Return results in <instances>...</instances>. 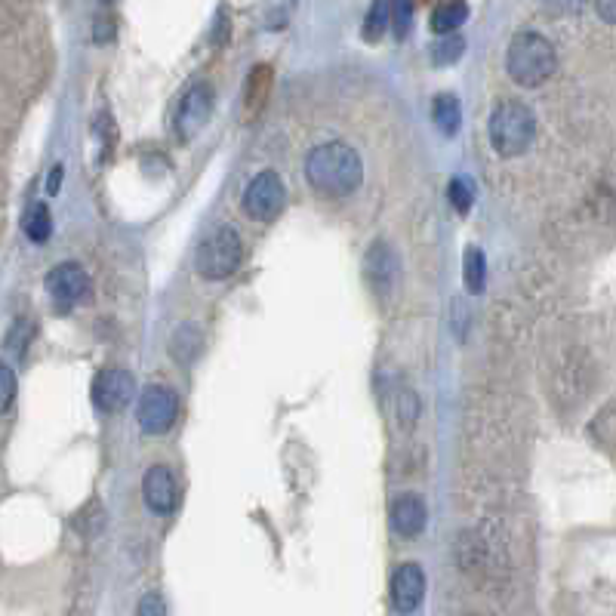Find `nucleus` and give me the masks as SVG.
<instances>
[{"mask_svg": "<svg viewBox=\"0 0 616 616\" xmlns=\"http://www.w3.org/2000/svg\"><path fill=\"white\" fill-rule=\"evenodd\" d=\"M305 179L318 195L327 198H345L361 185L364 167L352 145L345 142H324L308 151L305 158Z\"/></svg>", "mask_w": 616, "mask_h": 616, "instance_id": "obj_1", "label": "nucleus"}, {"mask_svg": "<svg viewBox=\"0 0 616 616\" xmlns=\"http://www.w3.org/2000/svg\"><path fill=\"white\" fill-rule=\"evenodd\" d=\"M506 68L509 77L521 87H539L555 74L558 68V53L549 37L536 31H518L506 53Z\"/></svg>", "mask_w": 616, "mask_h": 616, "instance_id": "obj_2", "label": "nucleus"}, {"mask_svg": "<svg viewBox=\"0 0 616 616\" xmlns=\"http://www.w3.org/2000/svg\"><path fill=\"white\" fill-rule=\"evenodd\" d=\"M536 139V118L533 111L518 102L506 99L499 102L490 114V145L496 148L499 158H518Z\"/></svg>", "mask_w": 616, "mask_h": 616, "instance_id": "obj_3", "label": "nucleus"}, {"mask_svg": "<svg viewBox=\"0 0 616 616\" xmlns=\"http://www.w3.org/2000/svg\"><path fill=\"white\" fill-rule=\"evenodd\" d=\"M241 256H244V244L238 238V231L231 225H216L198 247L195 268L207 281H222L228 275H235V268L241 265Z\"/></svg>", "mask_w": 616, "mask_h": 616, "instance_id": "obj_4", "label": "nucleus"}, {"mask_svg": "<svg viewBox=\"0 0 616 616\" xmlns=\"http://www.w3.org/2000/svg\"><path fill=\"white\" fill-rule=\"evenodd\" d=\"M179 416V398L167 385H148L139 395L136 419L145 435H164Z\"/></svg>", "mask_w": 616, "mask_h": 616, "instance_id": "obj_5", "label": "nucleus"}, {"mask_svg": "<svg viewBox=\"0 0 616 616\" xmlns=\"http://www.w3.org/2000/svg\"><path fill=\"white\" fill-rule=\"evenodd\" d=\"M284 204H287L284 182H281V176L272 173V170L259 173V176L247 185V191H244V210H247V216H253L256 222H272V219L284 210Z\"/></svg>", "mask_w": 616, "mask_h": 616, "instance_id": "obj_6", "label": "nucleus"}, {"mask_svg": "<svg viewBox=\"0 0 616 616\" xmlns=\"http://www.w3.org/2000/svg\"><path fill=\"white\" fill-rule=\"evenodd\" d=\"M136 395V382L127 370H102L93 382V404L102 413H114L121 410L127 401H133Z\"/></svg>", "mask_w": 616, "mask_h": 616, "instance_id": "obj_7", "label": "nucleus"}, {"mask_svg": "<svg viewBox=\"0 0 616 616\" xmlns=\"http://www.w3.org/2000/svg\"><path fill=\"white\" fill-rule=\"evenodd\" d=\"M213 114V90L207 84H198L191 87L182 102H179V111H176V130L182 139H191L198 130H204V124L210 121Z\"/></svg>", "mask_w": 616, "mask_h": 616, "instance_id": "obj_8", "label": "nucleus"}, {"mask_svg": "<svg viewBox=\"0 0 616 616\" xmlns=\"http://www.w3.org/2000/svg\"><path fill=\"white\" fill-rule=\"evenodd\" d=\"M142 496H145V506L154 515H170L179 506V484L173 478V472L167 466H154L145 472L142 478Z\"/></svg>", "mask_w": 616, "mask_h": 616, "instance_id": "obj_9", "label": "nucleus"}, {"mask_svg": "<svg viewBox=\"0 0 616 616\" xmlns=\"http://www.w3.org/2000/svg\"><path fill=\"white\" fill-rule=\"evenodd\" d=\"M422 598H426V573H422L419 564L407 561L395 570L392 576V604L398 613L410 616L419 610Z\"/></svg>", "mask_w": 616, "mask_h": 616, "instance_id": "obj_10", "label": "nucleus"}, {"mask_svg": "<svg viewBox=\"0 0 616 616\" xmlns=\"http://www.w3.org/2000/svg\"><path fill=\"white\" fill-rule=\"evenodd\" d=\"M47 290L62 308H68V305L81 302L90 293V278L77 262H62L47 275Z\"/></svg>", "mask_w": 616, "mask_h": 616, "instance_id": "obj_11", "label": "nucleus"}, {"mask_svg": "<svg viewBox=\"0 0 616 616\" xmlns=\"http://www.w3.org/2000/svg\"><path fill=\"white\" fill-rule=\"evenodd\" d=\"M426 521H429V509H426V499L416 496V493H404L392 503V527L395 533L413 539L426 530Z\"/></svg>", "mask_w": 616, "mask_h": 616, "instance_id": "obj_12", "label": "nucleus"}, {"mask_svg": "<svg viewBox=\"0 0 616 616\" xmlns=\"http://www.w3.org/2000/svg\"><path fill=\"white\" fill-rule=\"evenodd\" d=\"M367 278L376 290H389L395 284V253L385 241H376L367 250Z\"/></svg>", "mask_w": 616, "mask_h": 616, "instance_id": "obj_13", "label": "nucleus"}, {"mask_svg": "<svg viewBox=\"0 0 616 616\" xmlns=\"http://www.w3.org/2000/svg\"><path fill=\"white\" fill-rule=\"evenodd\" d=\"M268 93H272V68L268 65H256L250 81H247V90H244V105H247V114H253L265 105Z\"/></svg>", "mask_w": 616, "mask_h": 616, "instance_id": "obj_14", "label": "nucleus"}, {"mask_svg": "<svg viewBox=\"0 0 616 616\" xmlns=\"http://www.w3.org/2000/svg\"><path fill=\"white\" fill-rule=\"evenodd\" d=\"M466 19H469V4H462V0H444V4L432 13V31L453 34L459 25H466Z\"/></svg>", "mask_w": 616, "mask_h": 616, "instance_id": "obj_15", "label": "nucleus"}, {"mask_svg": "<svg viewBox=\"0 0 616 616\" xmlns=\"http://www.w3.org/2000/svg\"><path fill=\"white\" fill-rule=\"evenodd\" d=\"M462 281H466V290L469 293H481L484 290V281H487V259L478 247H469L466 256H462Z\"/></svg>", "mask_w": 616, "mask_h": 616, "instance_id": "obj_16", "label": "nucleus"}, {"mask_svg": "<svg viewBox=\"0 0 616 616\" xmlns=\"http://www.w3.org/2000/svg\"><path fill=\"white\" fill-rule=\"evenodd\" d=\"M392 10H395V0H373V7L364 19L367 41H379V37L385 34V28L392 25Z\"/></svg>", "mask_w": 616, "mask_h": 616, "instance_id": "obj_17", "label": "nucleus"}, {"mask_svg": "<svg viewBox=\"0 0 616 616\" xmlns=\"http://www.w3.org/2000/svg\"><path fill=\"white\" fill-rule=\"evenodd\" d=\"M432 118H435V127H438L441 133L453 136V133L459 130V121H462L456 96H438V99H435V108H432Z\"/></svg>", "mask_w": 616, "mask_h": 616, "instance_id": "obj_18", "label": "nucleus"}, {"mask_svg": "<svg viewBox=\"0 0 616 616\" xmlns=\"http://www.w3.org/2000/svg\"><path fill=\"white\" fill-rule=\"evenodd\" d=\"M50 231H53V219L47 204H31V210L25 213V235L34 244H44L50 238Z\"/></svg>", "mask_w": 616, "mask_h": 616, "instance_id": "obj_19", "label": "nucleus"}, {"mask_svg": "<svg viewBox=\"0 0 616 616\" xmlns=\"http://www.w3.org/2000/svg\"><path fill=\"white\" fill-rule=\"evenodd\" d=\"M462 50H466V44H462L459 34H444V41H438L432 47V62L435 65H450L462 56Z\"/></svg>", "mask_w": 616, "mask_h": 616, "instance_id": "obj_20", "label": "nucleus"}, {"mask_svg": "<svg viewBox=\"0 0 616 616\" xmlns=\"http://www.w3.org/2000/svg\"><path fill=\"white\" fill-rule=\"evenodd\" d=\"M447 195H450V204L456 207V213H469L472 210V201H475V191L469 185V179H462L456 176L447 188Z\"/></svg>", "mask_w": 616, "mask_h": 616, "instance_id": "obj_21", "label": "nucleus"}, {"mask_svg": "<svg viewBox=\"0 0 616 616\" xmlns=\"http://www.w3.org/2000/svg\"><path fill=\"white\" fill-rule=\"evenodd\" d=\"M395 407H398V419H401V426H404V429H410L413 422H416V416H419V398H416L410 389H404V392L398 395Z\"/></svg>", "mask_w": 616, "mask_h": 616, "instance_id": "obj_22", "label": "nucleus"}, {"mask_svg": "<svg viewBox=\"0 0 616 616\" xmlns=\"http://www.w3.org/2000/svg\"><path fill=\"white\" fill-rule=\"evenodd\" d=\"M410 19H413V0H395L392 10V28L398 37H404L410 31Z\"/></svg>", "mask_w": 616, "mask_h": 616, "instance_id": "obj_23", "label": "nucleus"}, {"mask_svg": "<svg viewBox=\"0 0 616 616\" xmlns=\"http://www.w3.org/2000/svg\"><path fill=\"white\" fill-rule=\"evenodd\" d=\"M136 616H167V607L158 595H145L136 607Z\"/></svg>", "mask_w": 616, "mask_h": 616, "instance_id": "obj_24", "label": "nucleus"}, {"mask_svg": "<svg viewBox=\"0 0 616 616\" xmlns=\"http://www.w3.org/2000/svg\"><path fill=\"white\" fill-rule=\"evenodd\" d=\"M0 385H4V410H10V407H13V398H16V376H13L10 367L0 370Z\"/></svg>", "mask_w": 616, "mask_h": 616, "instance_id": "obj_25", "label": "nucleus"}, {"mask_svg": "<svg viewBox=\"0 0 616 616\" xmlns=\"http://www.w3.org/2000/svg\"><path fill=\"white\" fill-rule=\"evenodd\" d=\"M595 10L607 25H616V0H595Z\"/></svg>", "mask_w": 616, "mask_h": 616, "instance_id": "obj_26", "label": "nucleus"}, {"mask_svg": "<svg viewBox=\"0 0 616 616\" xmlns=\"http://www.w3.org/2000/svg\"><path fill=\"white\" fill-rule=\"evenodd\" d=\"M59 179H62V167H56V170H53V176H50V182H47L50 195H56V191H59Z\"/></svg>", "mask_w": 616, "mask_h": 616, "instance_id": "obj_27", "label": "nucleus"}, {"mask_svg": "<svg viewBox=\"0 0 616 616\" xmlns=\"http://www.w3.org/2000/svg\"><path fill=\"white\" fill-rule=\"evenodd\" d=\"M102 4H114V0H102Z\"/></svg>", "mask_w": 616, "mask_h": 616, "instance_id": "obj_28", "label": "nucleus"}]
</instances>
